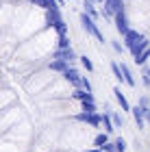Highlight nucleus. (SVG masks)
Here are the masks:
<instances>
[{"label": "nucleus", "mask_w": 150, "mask_h": 152, "mask_svg": "<svg viewBox=\"0 0 150 152\" xmlns=\"http://www.w3.org/2000/svg\"><path fill=\"white\" fill-rule=\"evenodd\" d=\"M46 18H48V24L57 28L59 35H67V24H65V20L61 18L59 7H57V9H48V11H46Z\"/></svg>", "instance_id": "obj_1"}, {"label": "nucleus", "mask_w": 150, "mask_h": 152, "mask_svg": "<svg viewBox=\"0 0 150 152\" xmlns=\"http://www.w3.org/2000/svg\"><path fill=\"white\" fill-rule=\"evenodd\" d=\"M80 24H83V28H85L87 33H89L91 37H96V39L100 41V44H105V35H102V33H100L98 24H96V20H94V18H89V15H87L85 11L80 13Z\"/></svg>", "instance_id": "obj_2"}, {"label": "nucleus", "mask_w": 150, "mask_h": 152, "mask_svg": "<svg viewBox=\"0 0 150 152\" xmlns=\"http://www.w3.org/2000/svg\"><path fill=\"white\" fill-rule=\"evenodd\" d=\"M76 120H78V122H87V124L94 126V128L100 126V113H98V111H83V113L76 115Z\"/></svg>", "instance_id": "obj_3"}, {"label": "nucleus", "mask_w": 150, "mask_h": 152, "mask_svg": "<svg viewBox=\"0 0 150 152\" xmlns=\"http://www.w3.org/2000/svg\"><path fill=\"white\" fill-rule=\"evenodd\" d=\"M113 20H115V28H118L120 35H124V33L131 28L128 26V18H126V11H118V13H113Z\"/></svg>", "instance_id": "obj_4"}, {"label": "nucleus", "mask_w": 150, "mask_h": 152, "mask_svg": "<svg viewBox=\"0 0 150 152\" xmlns=\"http://www.w3.org/2000/svg\"><path fill=\"white\" fill-rule=\"evenodd\" d=\"M148 111H150V107H141V104L131 107V113H133V117H135V122H137L139 128H144V124H146V113H148Z\"/></svg>", "instance_id": "obj_5"}, {"label": "nucleus", "mask_w": 150, "mask_h": 152, "mask_svg": "<svg viewBox=\"0 0 150 152\" xmlns=\"http://www.w3.org/2000/svg\"><path fill=\"white\" fill-rule=\"evenodd\" d=\"M148 46H150V41H148V37H144V35H141V37H139V39H137V41H135V44L131 46V48H128V52L133 54V59H137V57H139V54H141V52L146 50Z\"/></svg>", "instance_id": "obj_6"}, {"label": "nucleus", "mask_w": 150, "mask_h": 152, "mask_svg": "<svg viewBox=\"0 0 150 152\" xmlns=\"http://www.w3.org/2000/svg\"><path fill=\"white\" fill-rule=\"evenodd\" d=\"M63 76H65V80L70 83V85H72L74 89H76V87L80 85V72L76 70V67H72V65H70V67H67V70L63 72Z\"/></svg>", "instance_id": "obj_7"}, {"label": "nucleus", "mask_w": 150, "mask_h": 152, "mask_svg": "<svg viewBox=\"0 0 150 152\" xmlns=\"http://www.w3.org/2000/svg\"><path fill=\"white\" fill-rule=\"evenodd\" d=\"M54 59H63L67 63H72V61H76L78 57H76V52L72 50V46H70V48H59V50L54 52Z\"/></svg>", "instance_id": "obj_8"}, {"label": "nucleus", "mask_w": 150, "mask_h": 152, "mask_svg": "<svg viewBox=\"0 0 150 152\" xmlns=\"http://www.w3.org/2000/svg\"><path fill=\"white\" fill-rule=\"evenodd\" d=\"M120 70H122V78H124V83H126L128 87H135V85H137V80H135L131 67H128L126 63H120Z\"/></svg>", "instance_id": "obj_9"}, {"label": "nucleus", "mask_w": 150, "mask_h": 152, "mask_svg": "<svg viewBox=\"0 0 150 152\" xmlns=\"http://www.w3.org/2000/svg\"><path fill=\"white\" fill-rule=\"evenodd\" d=\"M74 98H76V100H80L83 104L96 102V100H94V94H91V91H85V89H80V87H76V89H74Z\"/></svg>", "instance_id": "obj_10"}, {"label": "nucleus", "mask_w": 150, "mask_h": 152, "mask_svg": "<svg viewBox=\"0 0 150 152\" xmlns=\"http://www.w3.org/2000/svg\"><path fill=\"white\" fill-rule=\"evenodd\" d=\"M100 126H105V133H109V135L115 130L113 122H111V115H109V109H107L105 113H100Z\"/></svg>", "instance_id": "obj_11"}, {"label": "nucleus", "mask_w": 150, "mask_h": 152, "mask_svg": "<svg viewBox=\"0 0 150 152\" xmlns=\"http://www.w3.org/2000/svg\"><path fill=\"white\" fill-rule=\"evenodd\" d=\"M113 94H115V100H118V104L122 107V111H131V104H128L126 96L122 94V89H120V87H113Z\"/></svg>", "instance_id": "obj_12"}, {"label": "nucleus", "mask_w": 150, "mask_h": 152, "mask_svg": "<svg viewBox=\"0 0 150 152\" xmlns=\"http://www.w3.org/2000/svg\"><path fill=\"white\" fill-rule=\"evenodd\" d=\"M122 37H124V46H126V48H131V46L135 44V41H137V39L141 37V35H139V33H137V31H133V28H128V31H126V33H124V35H122Z\"/></svg>", "instance_id": "obj_13"}, {"label": "nucleus", "mask_w": 150, "mask_h": 152, "mask_svg": "<svg viewBox=\"0 0 150 152\" xmlns=\"http://www.w3.org/2000/svg\"><path fill=\"white\" fill-rule=\"evenodd\" d=\"M105 7H107L111 13L124 11V0H105Z\"/></svg>", "instance_id": "obj_14"}, {"label": "nucleus", "mask_w": 150, "mask_h": 152, "mask_svg": "<svg viewBox=\"0 0 150 152\" xmlns=\"http://www.w3.org/2000/svg\"><path fill=\"white\" fill-rule=\"evenodd\" d=\"M67 67H70V63H67V61H63V59H54V61H50V70H54V72H61V74H63Z\"/></svg>", "instance_id": "obj_15"}, {"label": "nucleus", "mask_w": 150, "mask_h": 152, "mask_svg": "<svg viewBox=\"0 0 150 152\" xmlns=\"http://www.w3.org/2000/svg\"><path fill=\"white\" fill-rule=\"evenodd\" d=\"M83 11H85L89 18H94V20H98V15H100V13L96 11V7H94L91 0H85V2H83Z\"/></svg>", "instance_id": "obj_16"}, {"label": "nucleus", "mask_w": 150, "mask_h": 152, "mask_svg": "<svg viewBox=\"0 0 150 152\" xmlns=\"http://www.w3.org/2000/svg\"><path fill=\"white\" fill-rule=\"evenodd\" d=\"M107 109H109V115H111V122H113V126H115V128H122V126H124V120H122V115H120L118 111H113L111 107H107Z\"/></svg>", "instance_id": "obj_17"}, {"label": "nucleus", "mask_w": 150, "mask_h": 152, "mask_svg": "<svg viewBox=\"0 0 150 152\" xmlns=\"http://www.w3.org/2000/svg\"><path fill=\"white\" fill-rule=\"evenodd\" d=\"M33 2H35L37 7H42V9H46V11H48V9H57V0H33Z\"/></svg>", "instance_id": "obj_18"}, {"label": "nucleus", "mask_w": 150, "mask_h": 152, "mask_svg": "<svg viewBox=\"0 0 150 152\" xmlns=\"http://www.w3.org/2000/svg\"><path fill=\"white\" fill-rule=\"evenodd\" d=\"M107 141H109V133H98L96 137H94V146L96 148H102Z\"/></svg>", "instance_id": "obj_19"}, {"label": "nucleus", "mask_w": 150, "mask_h": 152, "mask_svg": "<svg viewBox=\"0 0 150 152\" xmlns=\"http://www.w3.org/2000/svg\"><path fill=\"white\" fill-rule=\"evenodd\" d=\"M148 57H150V46H148L146 50H144V52L139 54L137 59H133V61H135V63H137V65H146V61H148Z\"/></svg>", "instance_id": "obj_20"}, {"label": "nucleus", "mask_w": 150, "mask_h": 152, "mask_svg": "<svg viewBox=\"0 0 150 152\" xmlns=\"http://www.w3.org/2000/svg\"><path fill=\"white\" fill-rule=\"evenodd\" d=\"M111 72H113V76H115V78H118L120 83H124V78H122V70H120V63L111 61Z\"/></svg>", "instance_id": "obj_21"}, {"label": "nucleus", "mask_w": 150, "mask_h": 152, "mask_svg": "<svg viewBox=\"0 0 150 152\" xmlns=\"http://www.w3.org/2000/svg\"><path fill=\"white\" fill-rule=\"evenodd\" d=\"M80 89H85V91H91L94 94V87H91V80L87 78V76H80V85H78Z\"/></svg>", "instance_id": "obj_22"}, {"label": "nucleus", "mask_w": 150, "mask_h": 152, "mask_svg": "<svg viewBox=\"0 0 150 152\" xmlns=\"http://www.w3.org/2000/svg\"><path fill=\"white\" fill-rule=\"evenodd\" d=\"M78 61H80V65H83L87 72H94V63H91V59H87V57H78Z\"/></svg>", "instance_id": "obj_23"}, {"label": "nucleus", "mask_w": 150, "mask_h": 152, "mask_svg": "<svg viewBox=\"0 0 150 152\" xmlns=\"http://www.w3.org/2000/svg\"><path fill=\"white\" fill-rule=\"evenodd\" d=\"M113 143H115V152H126V141L122 139V137H118Z\"/></svg>", "instance_id": "obj_24"}, {"label": "nucleus", "mask_w": 150, "mask_h": 152, "mask_svg": "<svg viewBox=\"0 0 150 152\" xmlns=\"http://www.w3.org/2000/svg\"><path fill=\"white\" fill-rule=\"evenodd\" d=\"M59 48H70V41H67V35H59Z\"/></svg>", "instance_id": "obj_25"}, {"label": "nucleus", "mask_w": 150, "mask_h": 152, "mask_svg": "<svg viewBox=\"0 0 150 152\" xmlns=\"http://www.w3.org/2000/svg\"><path fill=\"white\" fill-rule=\"evenodd\" d=\"M144 83H146V87H150V67L144 65Z\"/></svg>", "instance_id": "obj_26"}, {"label": "nucleus", "mask_w": 150, "mask_h": 152, "mask_svg": "<svg viewBox=\"0 0 150 152\" xmlns=\"http://www.w3.org/2000/svg\"><path fill=\"white\" fill-rule=\"evenodd\" d=\"M102 150H105V152H115V143L113 141H107L105 146H102Z\"/></svg>", "instance_id": "obj_27"}, {"label": "nucleus", "mask_w": 150, "mask_h": 152, "mask_svg": "<svg viewBox=\"0 0 150 152\" xmlns=\"http://www.w3.org/2000/svg\"><path fill=\"white\" fill-rule=\"evenodd\" d=\"M111 46H113V50L118 52V54H122V50H124V48H122V44H120V41H111Z\"/></svg>", "instance_id": "obj_28"}, {"label": "nucleus", "mask_w": 150, "mask_h": 152, "mask_svg": "<svg viewBox=\"0 0 150 152\" xmlns=\"http://www.w3.org/2000/svg\"><path fill=\"white\" fill-rule=\"evenodd\" d=\"M83 111H96V102H89V104H83Z\"/></svg>", "instance_id": "obj_29"}, {"label": "nucleus", "mask_w": 150, "mask_h": 152, "mask_svg": "<svg viewBox=\"0 0 150 152\" xmlns=\"http://www.w3.org/2000/svg\"><path fill=\"white\" fill-rule=\"evenodd\" d=\"M139 104H141V107H150V100L146 98V96H141V98H139Z\"/></svg>", "instance_id": "obj_30"}, {"label": "nucleus", "mask_w": 150, "mask_h": 152, "mask_svg": "<svg viewBox=\"0 0 150 152\" xmlns=\"http://www.w3.org/2000/svg\"><path fill=\"white\" fill-rule=\"evenodd\" d=\"M83 152H105L102 148H91V150H83Z\"/></svg>", "instance_id": "obj_31"}, {"label": "nucleus", "mask_w": 150, "mask_h": 152, "mask_svg": "<svg viewBox=\"0 0 150 152\" xmlns=\"http://www.w3.org/2000/svg\"><path fill=\"white\" fill-rule=\"evenodd\" d=\"M146 122H148V124H150V111H148V113H146Z\"/></svg>", "instance_id": "obj_32"}]
</instances>
